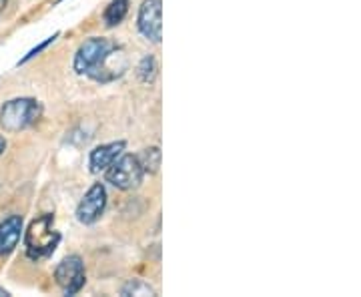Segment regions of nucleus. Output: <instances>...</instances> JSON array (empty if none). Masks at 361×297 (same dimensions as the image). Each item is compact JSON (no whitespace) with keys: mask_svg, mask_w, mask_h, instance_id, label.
<instances>
[{"mask_svg":"<svg viewBox=\"0 0 361 297\" xmlns=\"http://www.w3.org/2000/svg\"><path fill=\"white\" fill-rule=\"evenodd\" d=\"M61 241V233L54 229V217L52 215H40L28 225L25 235L26 255L35 261L51 255Z\"/></svg>","mask_w":361,"mask_h":297,"instance_id":"1","label":"nucleus"},{"mask_svg":"<svg viewBox=\"0 0 361 297\" xmlns=\"http://www.w3.org/2000/svg\"><path fill=\"white\" fill-rule=\"evenodd\" d=\"M42 115V104L37 99H13L0 109V127L6 133H18L35 125Z\"/></svg>","mask_w":361,"mask_h":297,"instance_id":"2","label":"nucleus"},{"mask_svg":"<svg viewBox=\"0 0 361 297\" xmlns=\"http://www.w3.org/2000/svg\"><path fill=\"white\" fill-rule=\"evenodd\" d=\"M145 171H142L139 157L118 155L113 161V165L106 169V181L121 191L137 189L142 183Z\"/></svg>","mask_w":361,"mask_h":297,"instance_id":"3","label":"nucleus"},{"mask_svg":"<svg viewBox=\"0 0 361 297\" xmlns=\"http://www.w3.org/2000/svg\"><path fill=\"white\" fill-rule=\"evenodd\" d=\"M111 49H113V44L103 37H92V39L85 40L75 56V71L78 75L92 77V73L101 66Z\"/></svg>","mask_w":361,"mask_h":297,"instance_id":"4","label":"nucleus"},{"mask_svg":"<svg viewBox=\"0 0 361 297\" xmlns=\"http://www.w3.org/2000/svg\"><path fill=\"white\" fill-rule=\"evenodd\" d=\"M54 279H56L59 287L65 291L66 296L78 293L82 289L85 281H87L82 259L78 257V255H68V257L63 259L59 263L56 272H54Z\"/></svg>","mask_w":361,"mask_h":297,"instance_id":"5","label":"nucleus"},{"mask_svg":"<svg viewBox=\"0 0 361 297\" xmlns=\"http://www.w3.org/2000/svg\"><path fill=\"white\" fill-rule=\"evenodd\" d=\"M106 207V189L103 183H94L77 207V219L82 225H92L101 219Z\"/></svg>","mask_w":361,"mask_h":297,"instance_id":"6","label":"nucleus"},{"mask_svg":"<svg viewBox=\"0 0 361 297\" xmlns=\"http://www.w3.org/2000/svg\"><path fill=\"white\" fill-rule=\"evenodd\" d=\"M137 26L141 35L151 42H161L163 25H161V0H145L139 11Z\"/></svg>","mask_w":361,"mask_h":297,"instance_id":"7","label":"nucleus"},{"mask_svg":"<svg viewBox=\"0 0 361 297\" xmlns=\"http://www.w3.org/2000/svg\"><path fill=\"white\" fill-rule=\"evenodd\" d=\"M127 143L125 141H115V143H106V145H101L97 147L94 151H90V171L92 173H101V171H106V169L113 165L116 157L123 155Z\"/></svg>","mask_w":361,"mask_h":297,"instance_id":"8","label":"nucleus"},{"mask_svg":"<svg viewBox=\"0 0 361 297\" xmlns=\"http://www.w3.org/2000/svg\"><path fill=\"white\" fill-rule=\"evenodd\" d=\"M23 235V217L11 215L0 223V255H8L18 246Z\"/></svg>","mask_w":361,"mask_h":297,"instance_id":"9","label":"nucleus"},{"mask_svg":"<svg viewBox=\"0 0 361 297\" xmlns=\"http://www.w3.org/2000/svg\"><path fill=\"white\" fill-rule=\"evenodd\" d=\"M129 13V0H113L106 11H104V25L116 26L125 20V16Z\"/></svg>","mask_w":361,"mask_h":297,"instance_id":"10","label":"nucleus"},{"mask_svg":"<svg viewBox=\"0 0 361 297\" xmlns=\"http://www.w3.org/2000/svg\"><path fill=\"white\" fill-rule=\"evenodd\" d=\"M139 163L145 173H157L161 167V149L159 147H149L139 155Z\"/></svg>","mask_w":361,"mask_h":297,"instance_id":"11","label":"nucleus"},{"mask_svg":"<svg viewBox=\"0 0 361 297\" xmlns=\"http://www.w3.org/2000/svg\"><path fill=\"white\" fill-rule=\"evenodd\" d=\"M121 296H155V289L141 279H133L121 289Z\"/></svg>","mask_w":361,"mask_h":297,"instance_id":"12","label":"nucleus"},{"mask_svg":"<svg viewBox=\"0 0 361 297\" xmlns=\"http://www.w3.org/2000/svg\"><path fill=\"white\" fill-rule=\"evenodd\" d=\"M157 77V61L149 54V56H145L141 61V65H139V78H141L142 83H153Z\"/></svg>","mask_w":361,"mask_h":297,"instance_id":"13","label":"nucleus"},{"mask_svg":"<svg viewBox=\"0 0 361 297\" xmlns=\"http://www.w3.org/2000/svg\"><path fill=\"white\" fill-rule=\"evenodd\" d=\"M56 37H59V32H56V35H52L51 39H47V40H44V42H42V44H40V47H37V49H32V51L28 52V54H26L25 59H23V61H20V63H26V61H30V59H32V56H37V54H39L40 51H44V49H47V47H49V44H51V42H54V39H56Z\"/></svg>","mask_w":361,"mask_h":297,"instance_id":"14","label":"nucleus"},{"mask_svg":"<svg viewBox=\"0 0 361 297\" xmlns=\"http://www.w3.org/2000/svg\"><path fill=\"white\" fill-rule=\"evenodd\" d=\"M6 151V141H4V137H0V155Z\"/></svg>","mask_w":361,"mask_h":297,"instance_id":"15","label":"nucleus"},{"mask_svg":"<svg viewBox=\"0 0 361 297\" xmlns=\"http://www.w3.org/2000/svg\"><path fill=\"white\" fill-rule=\"evenodd\" d=\"M6 2H8V0H0V13H2L4 8H6Z\"/></svg>","mask_w":361,"mask_h":297,"instance_id":"16","label":"nucleus"},{"mask_svg":"<svg viewBox=\"0 0 361 297\" xmlns=\"http://www.w3.org/2000/svg\"><path fill=\"white\" fill-rule=\"evenodd\" d=\"M0 296L6 297V296H8V291H4V289H0Z\"/></svg>","mask_w":361,"mask_h":297,"instance_id":"17","label":"nucleus"}]
</instances>
